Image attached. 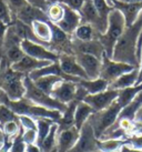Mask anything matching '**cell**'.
<instances>
[{"mask_svg": "<svg viewBox=\"0 0 142 152\" xmlns=\"http://www.w3.org/2000/svg\"><path fill=\"white\" fill-rule=\"evenodd\" d=\"M68 152H99L98 139L92 127L88 122L80 130V137L77 143Z\"/></svg>", "mask_w": 142, "mask_h": 152, "instance_id": "obj_8", "label": "cell"}, {"mask_svg": "<svg viewBox=\"0 0 142 152\" xmlns=\"http://www.w3.org/2000/svg\"><path fill=\"white\" fill-rule=\"evenodd\" d=\"M58 62L64 75H67L69 77H73V78H78V79H88L83 69L78 64L75 55L61 53V55H59Z\"/></svg>", "mask_w": 142, "mask_h": 152, "instance_id": "obj_14", "label": "cell"}, {"mask_svg": "<svg viewBox=\"0 0 142 152\" xmlns=\"http://www.w3.org/2000/svg\"><path fill=\"white\" fill-rule=\"evenodd\" d=\"M57 137H58V124L53 123L48 133L46 139L40 144V149L42 152H51L57 148Z\"/></svg>", "mask_w": 142, "mask_h": 152, "instance_id": "obj_29", "label": "cell"}, {"mask_svg": "<svg viewBox=\"0 0 142 152\" xmlns=\"http://www.w3.org/2000/svg\"><path fill=\"white\" fill-rule=\"evenodd\" d=\"M142 91V83L139 86H134V87H130L127 89H122L119 90V94H118L117 101L120 103L122 108L128 106L130 102L133 101V99L138 96L139 92Z\"/></svg>", "mask_w": 142, "mask_h": 152, "instance_id": "obj_26", "label": "cell"}, {"mask_svg": "<svg viewBox=\"0 0 142 152\" xmlns=\"http://www.w3.org/2000/svg\"><path fill=\"white\" fill-rule=\"evenodd\" d=\"M22 140H23L26 145H28V144H37V140H38L37 130H32V129L23 130L22 129Z\"/></svg>", "mask_w": 142, "mask_h": 152, "instance_id": "obj_35", "label": "cell"}, {"mask_svg": "<svg viewBox=\"0 0 142 152\" xmlns=\"http://www.w3.org/2000/svg\"><path fill=\"white\" fill-rule=\"evenodd\" d=\"M60 0H47V2L49 4H54V2H59Z\"/></svg>", "mask_w": 142, "mask_h": 152, "instance_id": "obj_49", "label": "cell"}, {"mask_svg": "<svg viewBox=\"0 0 142 152\" xmlns=\"http://www.w3.org/2000/svg\"><path fill=\"white\" fill-rule=\"evenodd\" d=\"M138 76H139V68H135L132 71L128 72L122 75L119 79L112 82L111 85L109 86L108 89L111 90H122V89H127L130 87H134L137 85L138 81Z\"/></svg>", "mask_w": 142, "mask_h": 152, "instance_id": "obj_21", "label": "cell"}, {"mask_svg": "<svg viewBox=\"0 0 142 152\" xmlns=\"http://www.w3.org/2000/svg\"><path fill=\"white\" fill-rule=\"evenodd\" d=\"M19 123L23 130H28V129L37 130V121L28 115H19Z\"/></svg>", "mask_w": 142, "mask_h": 152, "instance_id": "obj_36", "label": "cell"}, {"mask_svg": "<svg viewBox=\"0 0 142 152\" xmlns=\"http://www.w3.org/2000/svg\"><path fill=\"white\" fill-rule=\"evenodd\" d=\"M59 2L64 4L68 8L75 10L77 12H79L80 9L82 8V6H83L84 0H60Z\"/></svg>", "mask_w": 142, "mask_h": 152, "instance_id": "obj_39", "label": "cell"}, {"mask_svg": "<svg viewBox=\"0 0 142 152\" xmlns=\"http://www.w3.org/2000/svg\"><path fill=\"white\" fill-rule=\"evenodd\" d=\"M118 94H119V90L108 89L103 92L88 94L83 99V101L88 103L94 112H98V111H102L111 106L113 102L117 100Z\"/></svg>", "mask_w": 142, "mask_h": 152, "instance_id": "obj_10", "label": "cell"}, {"mask_svg": "<svg viewBox=\"0 0 142 152\" xmlns=\"http://www.w3.org/2000/svg\"><path fill=\"white\" fill-rule=\"evenodd\" d=\"M111 4L113 9H117L123 15L127 27L132 25L142 11V2L141 4H123L117 0H112Z\"/></svg>", "mask_w": 142, "mask_h": 152, "instance_id": "obj_17", "label": "cell"}, {"mask_svg": "<svg viewBox=\"0 0 142 152\" xmlns=\"http://www.w3.org/2000/svg\"><path fill=\"white\" fill-rule=\"evenodd\" d=\"M109 2H110V4H111V2H112V0H108ZM111 6H112V4H111Z\"/></svg>", "mask_w": 142, "mask_h": 152, "instance_id": "obj_50", "label": "cell"}, {"mask_svg": "<svg viewBox=\"0 0 142 152\" xmlns=\"http://www.w3.org/2000/svg\"><path fill=\"white\" fill-rule=\"evenodd\" d=\"M20 46L26 56H29L34 59L42 60V61H49V62H58L59 61L58 53L53 52L48 47L43 46V45L32 42L29 40H22Z\"/></svg>", "mask_w": 142, "mask_h": 152, "instance_id": "obj_7", "label": "cell"}, {"mask_svg": "<svg viewBox=\"0 0 142 152\" xmlns=\"http://www.w3.org/2000/svg\"><path fill=\"white\" fill-rule=\"evenodd\" d=\"M52 64V62H49V61H42V60H38L34 59L32 57H29V56H26L22 58L21 60H19L18 62L13 64L12 66H10L12 70L17 72H20L22 75H26L28 76L29 73H31L34 70H38L40 68H43L48 66V64Z\"/></svg>", "mask_w": 142, "mask_h": 152, "instance_id": "obj_19", "label": "cell"}, {"mask_svg": "<svg viewBox=\"0 0 142 152\" xmlns=\"http://www.w3.org/2000/svg\"><path fill=\"white\" fill-rule=\"evenodd\" d=\"M2 130H4V133L6 135V138H7V141L12 142L13 140L20 134L21 132L20 123H19V121H10V122H7L6 124L2 126Z\"/></svg>", "mask_w": 142, "mask_h": 152, "instance_id": "obj_32", "label": "cell"}, {"mask_svg": "<svg viewBox=\"0 0 142 152\" xmlns=\"http://www.w3.org/2000/svg\"><path fill=\"white\" fill-rule=\"evenodd\" d=\"M133 69H135V67L131 66V64H124V62L114 61V60H112L111 58H109L105 55L102 58V66H101L100 77L99 78L105 80L110 86L112 82L119 79L122 75L132 71Z\"/></svg>", "mask_w": 142, "mask_h": 152, "instance_id": "obj_6", "label": "cell"}, {"mask_svg": "<svg viewBox=\"0 0 142 152\" xmlns=\"http://www.w3.org/2000/svg\"><path fill=\"white\" fill-rule=\"evenodd\" d=\"M37 133H38V140H37V145L40 147L42 141L46 139L48 133L50 132V129L52 124L56 123L53 120L50 119H37Z\"/></svg>", "mask_w": 142, "mask_h": 152, "instance_id": "obj_30", "label": "cell"}, {"mask_svg": "<svg viewBox=\"0 0 142 152\" xmlns=\"http://www.w3.org/2000/svg\"><path fill=\"white\" fill-rule=\"evenodd\" d=\"M124 145H127V140H98L99 152H120Z\"/></svg>", "mask_w": 142, "mask_h": 152, "instance_id": "obj_27", "label": "cell"}, {"mask_svg": "<svg viewBox=\"0 0 142 152\" xmlns=\"http://www.w3.org/2000/svg\"><path fill=\"white\" fill-rule=\"evenodd\" d=\"M26 152H42L41 149L37 144H28L26 145Z\"/></svg>", "mask_w": 142, "mask_h": 152, "instance_id": "obj_44", "label": "cell"}, {"mask_svg": "<svg viewBox=\"0 0 142 152\" xmlns=\"http://www.w3.org/2000/svg\"><path fill=\"white\" fill-rule=\"evenodd\" d=\"M80 130L75 127H71L69 129L62 131H58L57 137V150L58 152H68L79 139Z\"/></svg>", "mask_w": 142, "mask_h": 152, "instance_id": "obj_15", "label": "cell"}, {"mask_svg": "<svg viewBox=\"0 0 142 152\" xmlns=\"http://www.w3.org/2000/svg\"><path fill=\"white\" fill-rule=\"evenodd\" d=\"M75 57L78 64L86 72L88 80H94L100 77L102 60L94 56L86 55V53H75Z\"/></svg>", "mask_w": 142, "mask_h": 152, "instance_id": "obj_11", "label": "cell"}, {"mask_svg": "<svg viewBox=\"0 0 142 152\" xmlns=\"http://www.w3.org/2000/svg\"><path fill=\"white\" fill-rule=\"evenodd\" d=\"M127 28L125 19L119 10L112 9L108 18V28L103 34L99 36V41L105 48V56L112 59L113 50L118 40Z\"/></svg>", "mask_w": 142, "mask_h": 152, "instance_id": "obj_3", "label": "cell"}, {"mask_svg": "<svg viewBox=\"0 0 142 152\" xmlns=\"http://www.w3.org/2000/svg\"><path fill=\"white\" fill-rule=\"evenodd\" d=\"M62 80V78L59 76H46L37 79L36 81H34V83L45 93L51 96V92L54 89V87Z\"/></svg>", "mask_w": 142, "mask_h": 152, "instance_id": "obj_25", "label": "cell"}, {"mask_svg": "<svg viewBox=\"0 0 142 152\" xmlns=\"http://www.w3.org/2000/svg\"><path fill=\"white\" fill-rule=\"evenodd\" d=\"M100 34L91 25L88 23H80L79 27L75 29L72 38L79 41H91L94 39H99Z\"/></svg>", "mask_w": 142, "mask_h": 152, "instance_id": "obj_24", "label": "cell"}, {"mask_svg": "<svg viewBox=\"0 0 142 152\" xmlns=\"http://www.w3.org/2000/svg\"><path fill=\"white\" fill-rule=\"evenodd\" d=\"M127 140V145L135 150H142V135H131Z\"/></svg>", "mask_w": 142, "mask_h": 152, "instance_id": "obj_38", "label": "cell"}, {"mask_svg": "<svg viewBox=\"0 0 142 152\" xmlns=\"http://www.w3.org/2000/svg\"><path fill=\"white\" fill-rule=\"evenodd\" d=\"M92 113H94V111L88 103L84 101L80 102L75 112V127L78 130H81Z\"/></svg>", "mask_w": 142, "mask_h": 152, "instance_id": "obj_22", "label": "cell"}, {"mask_svg": "<svg viewBox=\"0 0 142 152\" xmlns=\"http://www.w3.org/2000/svg\"><path fill=\"white\" fill-rule=\"evenodd\" d=\"M4 1L8 4L9 9H10V11L12 13V17H15V15L19 10H21V9L23 8L26 4H28L25 0H4Z\"/></svg>", "mask_w": 142, "mask_h": 152, "instance_id": "obj_37", "label": "cell"}, {"mask_svg": "<svg viewBox=\"0 0 142 152\" xmlns=\"http://www.w3.org/2000/svg\"><path fill=\"white\" fill-rule=\"evenodd\" d=\"M134 121L139 123H142V106L140 107L135 113V118H134Z\"/></svg>", "mask_w": 142, "mask_h": 152, "instance_id": "obj_46", "label": "cell"}, {"mask_svg": "<svg viewBox=\"0 0 142 152\" xmlns=\"http://www.w3.org/2000/svg\"><path fill=\"white\" fill-rule=\"evenodd\" d=\"M142 31V11L140 12L137 20L131 26L127 27L122 36L118 40L114 47L112 60L131 64L139 68V61L137 58V46L139 37Z\"/></svg>", "mask_w": 142, "mask_h": 152, "instance_id": "obj_1", "label": "cell"}, {"mask_svg": "<svg viewBox=\"0 0 142 152\" xmlns=\"http://www.w3.org/2000/svg\"><path fill=\"white\" fill-rule=\"evenodd\" d=\"M120 152H122V151H120Z\"/></svg>", "mask_w": 142, "mask_h": 152, "instance_id": "obj_52", "label": "cell"}, {"mask_svg": "<svg viewBox=\"0 0 142 152\" xmlns=\"http://www.w3.org/2000/svg\"><path fill=\"white\" fill-rule=\"evenodd\" d=\"M46 15L48 18V21L57 25L62 20L64 16V6L60 2H54L49 4L48 9L46 10Z\"/></svg>", "mask_w": 142, "mask_h": 152, "instance_id": "obj_28", "label": "cell"}, {"mask_svg": "<svg viewBox=\"0 0 142 152\" xmlns=\"http://www.w3.org/2000/svg\"><path fill=\"white\" fill-rule=\"evenodd\" d=\"M93 4H94L97 12L99 15L100 19L102 20V22L108 25L109 15H110L111 10L113 9V7L110 4L108 0H93Z\"/></svg>", "mask_w": 142, "mask_h": 152, "instance_id": "obj_31", "label": "cell"}, {"mask_svg": "<svg viewBox=\"0 0 142 152\" xmlns=\"http://www.w3.org/2000/svg\"><path fill=\"white\" fill-rule=\"evenodd\" d=\"M4 93L2 92V90H0V104L2 103V100H4Z\"/></svg>", "mask_w": 142, "mask_h": 152, "instance_id": "obj_48", "label": "cell"}, {"mask_svg": "<svg viewBox=\"0 0 142 152\" xmlns=\"http://www.w3.org/2000/svg\"><path fill=\"white\" fill-rule=\"evenodd\" d=\"M25 1L27 4H29L30 6L40 9V10L45 11V12H46V10L49 7V4L47 2V0H25Z\"/></svg>", "mask_w": 142, "mask_h": 152, "instance_id": "obj_40", "label": "cell"}, {"mask_svg": "<svg viewBox=\"0 0 142 152\" xmlns=\"http://www.w3.org/2000/svg\"><path fill=\"white\" fill-rule=\"evenodd\" d=\"M0 62H1V53H0Z\"/></svg>", "mask_w": 142, "mask_h": 152, "instance_id": "obj_51", "label": "cell"}, {"mask_svg": "<svg viewBox=\"0 0 142 152\" xmlns=\"http://www.w3.org/2000/svg\"><path fill=\"white\" fill-rule=\"evenodd\" d=\"M2 103L9 107L17 115H28L30 118H34V120H37V119H50L57 123L62 115V113L57 111V110H50L43 108V107L37 106L26 98H22L17 101H11L4 94Z\"/></svg>", "mask_w": 142, "mask_h": 152, "instance_id": "obj_2", "label": "cell"}, {"mask_svg": "<svg viewBox=\"0 0 142 152\" xmlns=\"http://www.w3.org/2000/svg\"><path fill=\"white\" fill-rule=\"evenodd\" d=\"M142 83V55H141V59H140V64H139V76H138V81H137V85L139 86Z\"/></svg>", "mask_w": 142, "mask_h": 152, "instance_id": "obj_45", "label": "cell"}, {"mask_svg": "<svg viewBox=\"0 0 142 152\" xmlns=\"http://www.w3.org/2000/svg\"><path fill=\"white\" fill-rule=\"evenodd\" d=\"M141 55H142V31H141V34H140V37H139V41H138V46H137V58H138L139 64H140Z\"/></svg>", "mask_w": 142, "mask_h": 152, "instance_id": "obj_43", "label": "cell"}, {"mask_svg": "<svg viewBox=\"0 0 142 152\" xmlns=\"http://www.w3.org/2000/svg\"><path fill=\"white\" fill-rule=\"evenodd\" d=\"M13 21L12 13L4 0H0V22L10 26Z\"/></svg>", "mask_w": 142, "mask_h": 152, "instance_id": "obj_34", "label": "cell"}, {"mask_svg": "<svg viewBox=\"0 0 142 152\" xmlns=\"http://www.w3.org/2000/svg\"><path fill=\"white\" fill-rule=\"evenodd\" d=\"M7 143H8V142H7V138H6V135H4L2 128L0 127V151L6 148Z\"/></svg>", "mask_w": 142, "mask_h": 152, "instance_id": "obj_42", "label": "cell"}, {"mask_svg": "<svg viewBox=\"0 0 142 152\" xmlns=\"http://www.w3.org/2000/svg\"><path fill=\"white\" fill-rule=\"evenodd\" d=\"M19 20V21L23 22L26 25L31 26V23L36 20H45V21H48V18H47V15L45 11H42L40 9L34 8L32 6H30L29 4H26L23 8L19 10L15 17H13V20Z\"/></svg>", "mask_w": 142, "mask_h": 152, "instance_id": "obj_18", "label": "cell"}, {"mask_svg": "<svg viewBox=\"0 0 142 152\" xmlns=\"http://www.w3.org/2000/svg\"><path fill=\"white\" fill-rule=\"evenodd\" d=\"M23 82H25L26 88L25 98L28 99L29 101H31L32 103L37 104V106L43 107V108H47V109L57 110L61 113L64 112V110L67 109V104H63L61 102H59L58 100L53 99L51 96L47 94L42 90H40L28 76L25 77Z\"/></svg>", "mask_w": 142, "mask_h": 152, "instance_id": "obj_5", "label": "cell"}, {"mask_svg": "<svg viewBox=\"0 0 142 152\" xmlns=\"http://www.w3.org/2000/svg\"><path fill=\"white\" fill-rule=\"evenodd\" d=\"M71 45H72L73 55L75 53H86V55L94 56L101 60L105 55V48L99 41V39H94L91 41H79L71 37Z\"/></svg>", "mask_w": 142, "mask_h": 152, "instance_id": "obj_12", "label": "cell"}, {"mask_svg": "<svg viewBox=\"0 0 142 152\" xmlns=\"http://www.w3.org/2000/svg\"><path fill=\"white\" fill-rule=\"evenodd\" d=\"M10 121H19V115L13 112L12 110L6 104H0V127L2 128L4 124Z\"/></svg>", "mask_w": 142, "mask_h": 152, "instance_id": "obj_33", "label": "cell"}, {"mask_svg": "<svg viewBox=\"0 0 142 152\" xmlns=\"http://www.w3.org/2000/svg\"><path fill=\"white\" fill-rule=\"evenodd\" d=\"M122 107L116 100L109 108L102 110V111L94 112L90 115V118L88 119L87 122L92 127L97 139H100L105 131L110 129L114 123L117 122L118 117H119V113H120Z\"/></svg>", "mask_w": 142, "mask_h": 152, "instance_id": "obj_4", "label": "cell"}, {"mask_svg": "<svg viewBox=\"0 0 142 152\" xmlns=\"http://www.w3.org/2000/svg\"><path fill=\"white\" fill-rule=\"evenodd\" d=\"M134 99H137V100H138V101L142 104V91H141V92H139V93H138V96H137V97L134 98Z\"/></svg>", "mask_w": 142, "mask_h": 152, "instance_id": "obj_47", "label": "cell"}, {"mask_svg": "<svg viewBox=\"0 0 142 152\" xmlns=\"http://www.w3.org/2000/svg\"><path fill=\"white\" fill-rule=\"evenodd\" d=\"M32 32L36 36V38L46 47L50 49V42L52 40V27L51 22L45 21V20H36L31 23Z\"/></svg>", "mask_w": 142, "mask_h": 152, "instance_id": "obj_20", "label": "cell"}, {"mask_svg": "<svg viewBox=\"0 0 142 152\" xmlns=\"http://www.w3.org/2000/svg\"><path fill=\"white\" fill-rule=\"evenodd\" d=\"M79 15L81 18V23L91 25L100 34H103L107 31L108 25L103 23L100 19L93 4V0H84L83 6L79 11Z\"/></svg>", "mask_w": 142, "mask_h": 152, "instance_id": "obj_9", "label": "cell"}, {"mask_svg": "<svg viewBox=\"0 0 142 152\" xmlns=\"http://www.w3.org/2000/svg\"><path fill=\"white\" fill-rule=\"evenodd\" d=\"M8 27L9 26L4 25V23H2V22H0V47H1V43H2L4 37H6V34H7Z\"/></svg>", "mask_w": 142, "mask_h": 152, "instance_id": "obj_41", "label": "cell"}, {"mask_svg": "<svg viewBox=\"0 0 142 152\" xmlns=\"http://www.w3.org/2000/svg\"><path fill=\"white\" fill-rule=\"evenodd\" d=\"M78 85L81 86L82 88L88 92V94H96V93L103 92L108 90L109 83L105 80L98 78L94 80H88V79H81L78 82Z\"/></svg>", "mask_w": 142, "mask_h": 152, "instance_id": "obj_23", "label": "cell"}, {"mask_svg": "<svg viewBox=\"0 0 142 152\" xmlns=\"http://www.w3.org/2000/svg\"><path fill=\"white\" fill-rule=\"evenodd\" d=\"M77 90H78L77 82L62 80L54 87L51 92V97L63 104H68L75 98Z\"/></svg>", "mask_w": 142, "mask_h": 152, "instance_id": "obj_13", "label": "cell"}, {"mask_svg": "<svg viewBox=\"0 0 142 152\" xmlns=\"http://www.w3.org/2000/svg\"><path fill=\"white\" fill-rule=\"evenodd\" d=\"M80 23H81V18H80L79 12L64 6V16H63L62 20L56 26L62 30L64 34L72 37Z\"/></svg>", "mask_w": 142, "mask_h": 152, "instance_id": "obj_16", "label": "cell"}]
</instances>
